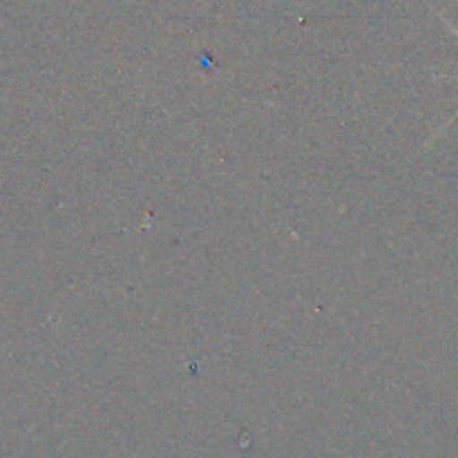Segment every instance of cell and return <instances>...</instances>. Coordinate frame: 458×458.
Wrapping results in <instances>:
<instances>
[{
    "mask_svg": "<svg viewBox=\"0 0 458 458\" xmlns=\"http://www.w3.org/2000/svg\"><path fill=\"white\" fill-rule=\"evenodd\" d=\"M454 119H458V110H456V114H454Z\"/></svg>",
    "mask_w": 458,
    "mask_h": 458,
    "instance_id": "1",
    "label": "cell"
}]
</instances>
